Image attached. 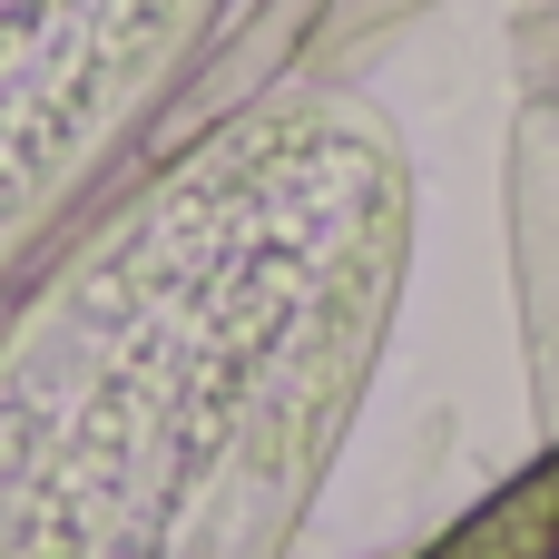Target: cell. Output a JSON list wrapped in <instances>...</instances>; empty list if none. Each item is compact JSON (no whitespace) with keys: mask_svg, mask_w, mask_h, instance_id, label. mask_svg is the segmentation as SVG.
<instances>
[{"mask_svg":"<svg viewBox=\"0 0 559 559\" xmlns=\"http://www.w3.org/2000/svg\"><path fill=\"white\" fill-rule=\"evenodd\" d=\"M423 559H559V452L501 481L481 511H462Z\"/></svg>","mask_w":559,"mask_h":559,"instance_id":"6da1fadb","label":"cell"}]
</instances>
